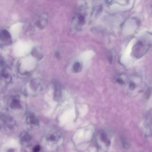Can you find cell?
<instances>
[{
  "label": "cell",
  "mask_w": 152,
  "mask_h": 152,
  "mask_svg": "<svg viewBox=\"0 0 152 152\" xmlns=\"http://www.w3.org/2000/svg\"><path fill=\"white\" fill-rule=\"evenodd\" d=\"M28 87L32 92L37 93L41 91L42 88V84L40 80L38 78L32 79L28 83Z\"/></svg>",
  "instance_id": "cell-6"
},
{
  "label": "cell",
  "mask_w": 152,
  "mask_h": 152,
  "mask_svg": "<svg viewBox=\"0 0 152 152\" xmlns=\"http://www.w3.org/2000/svg\"><path fill=\"white\" fill-rule=\"evenodd\" d=\"M89 14L90 13L87 6L81 7L72 20L71 28L76 31L84 29L88 22Z\"/></svg>",
  "instance_id": "cell-1"
},
{
  "label": "cell",
  "mask_w": 152,
  "mask_h": 152,
  "mask_svg": "<svg viewBox=\"0 0 152 152\" xmlns=\"http://www.w3.org/2000/svg\"><path fill=\"white\" fill-rule=\"evenodd\" d=\"M0 40L5 45H10L12 43V38L11 34L7 30H2L0 32Z\"/></svg>",
  "instance_id": "cell-7"
},
{
  "label": "cell",
  "mask_w": 152,
  "mask_h": 152,
  "mask_svg": "<svg viewBox=\"0 0 152 152\" xmlns=\"http://www.w3.org/2000/svg\"><path fill=\"white\" fill-rule=\"evenodd\" d=\"M7 107L12 111H18L23 108V102L18 95L11 96L7 101Z\"/></svg>",
  "instance_id": "cell-5"
},
{
  "label": "cell",
  "mask_w": 152,
  "mask_h": 152,
  "mask_svg": "<svg viewBox=\"0 0 152 152\" xmlns=\"http://www.w3.org/2000/svg\"><path fill=\"white\" fill-rule=\"evenodd\" d=\"M82 69V64L79 62H75L72 65V71L75 72H79Z\"/></svg>",
  "instance_id": "cell-17"
},
{
  "label": "cell",
  "mask_w": 152,
  "mask_h": 152,
  "mask_svg": "<svg viewBox=\"0 0 152 152\" xmlns=\"http://www.w3.org/2000/svg\"><path fill=\"white\" fill-rule=\"evenodd\" d=\"M151 46V40L146 39H141L139 40L134 46L132 48V55L139 58L142 56Z\"/></svg>",
  "instance_id": "cell-2"
},
{
  "label": "cell",
  "mask_w": 152,
  "mask_h": 152,
  "mask_svg": "<svg viewBox=\"0 0 152 152\" xmlns=\"http://www.w3.org/2000/svg\"><path fill=\"white\" fill-rule=\"evenodd\" d=\"M127 86V91L129 94L135 95L138 94L142 87V80L138 75H132L128 78L126 83Z\"/></svg>",
  "instance_id": "cell-3"
},
{
  "label": "cell",
  "mask_w": 152,
  "mask_h": 152,
  "mask_svg": "<svg viewBox=\"0 0 152 152\" xmlns=\"http://www.w3.org/2000/svg\"><path fill=\"white\" fill-rule=\"evenodd\" d=\"M32 55L37 59H40L42 58V51L39 48H35L33 50Z\"/></svg>",
  "instance_id": "cell-15"
},
{
  "label": "cell",
  "mask_w": 152,
  "mask_h": 152,
  "mask_svg": "<svg viewBox=\"0 0 152 152\" xmlns=\"http://www.w3.org/2000/svg\"><path fill=\"white\" fill-rule=\"evenodd\" d=\"M15 126V122L11 116L0 112V129L11 130Z\"/></svg>",
  "instance_id": "cell-4"
},
{
  "label": "cell",
  "mask_w": 152,
  "mask_h": 152,
  "mask_svg": "<svg viewBox=\"0 0 152 152\" xmlns=\"http://www.w3.org/2000/svg\"><path fill=\"white\" fill-rule=\"evenodd\" d=\"M0 77H1V81L5 84H9L12 80V77L11 74L8 71V70L5 69H2V71L0 74Z\"/></svg>",
  "instance_id": "cell-8"
},
{
  "label": "cell",
  "mask_w": 152,
  "mask_h": 152,
  "mask_svg": "<svg viewBox=\"0 0 152 152\" xmlns=\"http://www.w3.org/2000/svg\"><path fill=\"white\" fill-rule=\"evenodd\" d=\"M26 123L30 126H36L39 125V120L33 114H29L26 118Z\"/></svg>",
  "instance_id": "cell-10"
},
{
  "label": "cell",
  "mask_w": 152,
  "mask_h": 152,
  "mask_svg": "<svg viewBox=\"0 0 152 152\" xmlns=\"http://www.w3.org/2000/svg\"><path fill=\"white\" fill-rule=\"evenodd\" d=\"M14 149H12V148L9 149V150H8V152H14Z\"/></svg>",
  "instance_id": "cell-21"
},
{
  "label": "cell",
  "mask_w": 152,
  "mask_h": 152,
  "mask_svg": "<svg viewBox=\"0 0 152 152\" xmlns=\"http://www.w3.org/2000/svg\"><path fill=\"white\" fill-rule=\"evenodd\" d=\"M115 80H116V82L119 84L123 85V84H126L128 80V78L125 74H122L118 75L116 77Z\"/></svg>",
  "instance_id": "cell-12"
},
{
  "label": "cell",
  "mask_w": 152,
  "mask_h": 152,
  "mask_svg": "<svg viewBox=\"0 0 152 152\" xmlns=\"http://www.w3.org/2000/svg\"><path fill=\"white\" fill-rule=\"evenodd\" d=\"M121 142H122V145L123 146L124 148H128L129 147V142L128 141V140L125 138V137H123L121 140Z\"/></svg>",
  "instance_id": "cell-18"
},
{
  "label": "cell",
  "mask_w": 152,
  "mask_h": 152,
  "mask_svg": "<svg viewBox=\"0 0 152 152\" xmlns=\"http://www.w3.org/2000/svg\"><path fill=\"white\" fill-rule=\"evenodd\" d=\"M40 150V147L39 145H37L33 148V152H39Z\"/></svg>",
  "instance_id": "cell-20"
},
{
  "label": "cell",
  "mask_w": 152,
  "mask_h": 152,
  "mask_svg": "<svg viewBox=\"0 0 152 152\" xmlns=\"http://www.w3.org/2000/svg\"><path fill=\"white\" fill-rule=\"evenodd\" d=\"M59 135L57 132H50L46 136V140L50 142H55L59 139Z\"/></svg>",
  "instance_id": "cell-13"
},
{
  "label": "cell",
  "mask_w": 152,
  "mask_h": 152,
  "mask_svg": "<svg viewBox=\"0 0 152 152\" xmlns=\"http://www.w3.org/2000/svg\"><path fill=\"white\" fill-rule=\"evenodd\" d=\"M48 24L47 17L45 15L39 17L35 21V26L37 28L43 29Z\"/></svg>",
  "instance_id": "cell-9"
},
{
  "label": "cell",
  "mask_w": 152,
  "mask_h": 152,
  "mask_svg": "<svg viewBox=\"0 0 152 152\" xmlns=\"http://www.w3.org/2000/svg\"><path fill=\"white\" fill-rule=\"evenodd\" d=\"M5 64V59L2 55L0 53V68H2Z\"/></svg>",
  "instance_id": "cell-19"
},
{
  "label": "cell",
  "mask_w": 152,
  "mask_h": 152,
  "mask_svg": "<svg viewBox=\"0 0 152 152\" xmlns=\"http://www.w3.org/2000/svg\"><path fill=\"white\" fill-rule=\"evenodd\" d=\"M55 90H54V98L56 100H59L61 99L62 97V89L61 85L56 83L55 85Z\"/></svg>",
  "instance_id": "cell-11"
},
{
  "label": "cell",
  "mask_w": 152,
  "mask_h": 152,
  "mask_svg": "<svg viewBox=\"0 0 152 152\" xmlns=\"http://www.w3.org/2000/svg\"><path fill=\"white\" fill-rule=\"evenodd\" d=\"M100 138L107 145H109L110 144V140L109 138V137L104 132H102L100 134Z\"/></svg>",
  "instance_id": "cell-16"
},
{
  "label": "cell",
  "mask_w": 152,
  "mask_h": 152,
  "mask_svg": "<svg viewBox=\"0 0 152 152\" xmlns=\"http://www.w3.org/2000/svg\"><path fill=\"white\" fill-rule=\"evenodd\" d=\"M20 140L24 142H28L30 141L31 137L27 132H23L20 134Z\"/></svg>",
  "instance_id": "cell-14"
}]
</instances>
